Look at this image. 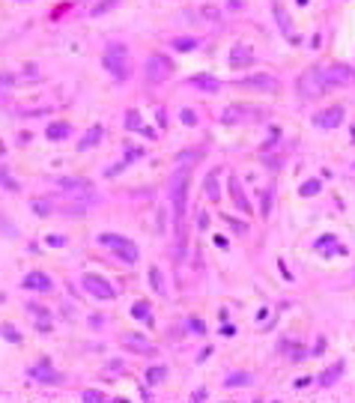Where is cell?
<instances>
[{"label": "cell", "instance_id": "obj_1", "mask_svg": "<svg viewBox=\"0 0 355 403\" xmlns=\"http://www.w3.org/2000/svg\"><path fill=\"white\" fill-rule=\"evenodd\" d=\"M102 63H105V69L117 78V81H126L129 75H132V63H129V48L123 45V42H111L108 48H105V57H102Z\"/></svg>", "mask_w": 355, "mask_h": 403}, {"label": "cell", "instance_id": "obj_2", "mask_svg": "<svg viewBox=\"0 0 355 403\" xmlns=\"http://www.w3.org/2000/svg\"><path fill=\"white\" fill-rule=\"evenodd\" d=\"M99 245H105V248H111L123 263H137V245L134 242H129L126 236H120V233H102L99 236Z\"/></svg>", "mask_w": 355, "mask_h": 403}, {"label": "cell", "instance_id": "obj_3", "mask_svg": "<svg viewBox=\"0 0 355 403\" xmlns=\"http://www.w3.org/2000/svg\"><path fill=\"white\" fill-rule=\"evenodd\" d=\"M57 188L63 191V194H69V197H75V200H81V203H96L99 200V191L87 182V179H72V177H60L57 179Z\"/></svg>", "mask_w": 355, "mask_h": 403}, {"label": "cell", "instance_id": "obj_4", "mask_svg": "<svg viewBox=\"0 0 355 403\" xmlns=\"http://www.w3.org/2000/svg\"><path fill=\"white\" fill-rule=\"evenodd\" d=\"M263 117H266V111H263V108L230 105V108L221 114V123H227V126H236V123H257V120H263Z\"/></svg>", "mask_w": 355, "mask_h": 403}, {"label": "cell", "instance_id": "obj_5", "mask_svg": "<svg viewBox=\"0 0 355 403\" xmlns=\"http://www.w3.org/2000/svg\"><path fill=\"white\" fill-rule=\"evenodd\" d=\"M173 75V63L164 57V54H152L146 60V78H149V84H161V81H167Z\"/></svg>", "mask_w": 355, "mask_h": 403}, {"label": "cell", "instance_id": "obj_6", "mask_svg": "<svg viewBox=\"0 0 355 403\" xmlns=\"http://www.w3.org/2000/svg\"><path fill=\"white\" fill-rule=\"evenodd\" d=\"M325 87H328V81H325L322 69H308V72L299 78V90H302L305 96H319Z\"/></svg>", "mask_w": 355, "mask_h": 403}, {"label": "cell", "instance_id": "obj_7", "mask_svg": "<svg viewBox=\"0 0 355 403\" xmlns=\"http://www.w3.org/2000/svg\"><path fill=\"white\" fill-rule=\"evenodd\" d=\"M173 206H176V215L185 212V194H188V168H179L173 177Z\"/></svg>", "mask_w": 355, "mask_h": 403}, {"label": "cell", "instance_id": "obj_8", "mask_svg": "<svg viewBox=\"0 0 355 403\" xmlns=\"http://www.w3.org/2000/svg\"><path fill=\"white\" fill-rule=\"evenodd\" d=\"M84 287H87V293H93V296L102 299V302L117 299V290H114L105 278H99V275H84Z\"/></svg>", "mask_w": 355, "mask_h": 403}, {"label": "cell", "instance_id": "obj_9", "mask_svg": "<svg viewBox=\"0 0 355 403\" xmlns=\"http://www.w3.org/2000/svg\"><path fill=\"white\" fill-rule=\"evenodd\" d=\"M239 87L272 93V90H278V78H275V75H248V78H242V81H239Z\"/></svg>", "mask_w": 355, "mask_h": 403}, {"label": "cell", "instance_id": "obj_10", "mask_svg": "<svg viewBox=\"0 0 355 403\" xmlns=\"http://www.w3.org/2000/svg\"><path fill=\"white\" fill-rule=\"evenodd\" d=\"M322 75L328 81V87H343V84H352V81H355V75H352L349 66H325Z\"/></svg>", "mask_w": 355, "mask_h": 403}, {"label": "cell", "instance_id": "obj_11", "mask_svg": "<svg viewBox=\"0 0 355 403\" xmlns=\"http://www.w3.org/2000/svg\"><path fill=\"white\" fill-rule=\"evenodd\" d=\"M272 12H275V21H278V27H281V33L287 36V42H293V45H299V33L293 30V21H290V12L278 3V0H275V3H272Z\"/></svg>", "mask_w": 355, "mask_h": 403}, {"label": "cell", "instance_id": "obj_12", "mask_svg": "<svg viewBox=\"0 0 355 403\" xmlns=\"http://www.w3.org/2000/svg\"><path fill=\"white\" fill-rule=\"evenodd\" d=\"M343 123V108L340 105H331V108H325V111H319L316 117H313V126L316 129H337Z\"/></svg>", "mask_w": 355, "mask_h": 403}, {"label": "cell", "instance_id": "obj_13", "mask_svg": "<svg viewBox=\"0 0 355 403\" xmlns=\"http://www.w3.org/2000/svg\"><path fill=\"white\" fill-rule=\"evenodd\" d=\"M123 344H126L132 353H137V356H149V353H155V347H152L143 335H137V332H126V335H123Z\"/></svg>", "mask_w": 355, "mask_h": 403}, {"label": "cell", "instance_id": "obj_14", "mask_svg": "<svg viewBox=\"0 0 355 403\" xmlns=\"http://www.w3.org/2000/svg\"><path fill=\"white\" fill-rule=\"evenodd\" d=\"M24 287H27V290H36V293H51V290H54V281H51L45 272H30V275L24 278Z\"/></svg>", "mask_w": 355, "mask_h": 403}, {"label": "cell", "instance_id": "obj_15", "mask_svg": "<svg viewBox=\"0 0 355 403\" xmlns=\"http://www.w3.org/2000/svg\"><path fill=\"white\" fill-rule=\"evenodd\" d=\"M30 376H33V379H39V382H51V385L63 379V376L51 367V361H48V358H45V361H39L36 367H30Z\"/></svg>", "mask_w": 355, "mask_h": 403}, {"label": "cell", "instance_id": "obj_16", "mask_svg": "<svg viewBox=\"0 0 355 403\" xmlns=\"http://www.w3.org/2000/svg\"><path fill=\"white\" fill-rule=\"evenodd\" d=\"M251 60H254V54H251V48H248V45L236 42V45L230 48V66H233V69H245Z\"/></svg>", "mask_w": 355, "mask_h": 403}, {"label": "cell", "instance_id": "obj_17", "mask_svg": "<svg viewBox=\"0 0 355 403\" xmlns=\"http://www.w3.org/2000/svg\"><path fill=\"white\" fill-rule=\"evenodd\" d=\"M316 251H322L325 257H334V254H346V248H340V245H337V239H334L331 233H325L322 239H316Z\"/></svg>", "mask_w": 355, "mask_h": 403}, {"label": "cell", "instance_id": "obj_18", "mask_svg": "<svg viewBox=\"0 0 355 403\" xmlns=\"http://www.w3.org/2000/svg\"><path fill=\"white\" fill-rule=\"evenodd\" d=\"M230 194H233V203H236V209H239V212H251L248 197H245V191H242V182H239L236 177H230Z\"/></svg>", "mask_w": 355, "mask_h": 403}, {"label": "cell", "instance_id": "obj_19", "mask_svg": "<svg viewBox=\"0 0 355 403\" xmlns=\"http://www.w3.org/2000/svg\"><path fill=\"white\" fill-rule=\"evenodd\" d=\"M191 87L206 90V93H215V90H221V81L212 78V75H194V78H191Z\"/></svg>", "mask_w": 355, "mask_h": 403}, {"label": "cell", "instance_id": "obj_20", "mask_svg": "<svg viewBox=\"0 0 355 403\" xmlns=\"http://www.w3.org/2000/svg\"><path fill=\"white\" fill-rule=\"evenodd\" d=\"M340 373H343V361H334V364H331V367H328V370H325V373H322L316 382H319L322 388H328V385H334V382L340 379Z\"/></svg>", "mask_w": 355, "mask_h": 403}, {"label": "cell", "instance_id": "obj_21", "mask_svg": "<svg viewBox=\"0 0 355 403\" xmlns=\"http://www.w3.org/2000/svg\"><path fill=\"white\" fill-rule=\"evenodd\" d=\"M102 134H105V132H102V126H93L90 132H87V137L78 143V152H84V149H93V146L102 140Z\"/></svg>", "mask_w": 355, "mask_h": 403}, {"label": "cell", "instance_id": "obj_22", "mask_svg": "<svg viewBox=\"0 0 355 403\" xmlns=\"http://www.w3.org/2000/svg\"><path fill=\"white\" fill-rule=\"evenodd\" d=\"M242 385H251V373H245V370H233L224 379V388H242Z\"/></svg>", "mask_w": 355, "mask_h": 403}, {"label": "cell", "instance_id": "obj_23", "mask_svg": "<svg viewBox=\"0 0 355 403\" xmlns=\"http://www.w3.org/2000/svg\"><path fill=\"white\" fill-rule=\"evenodd\" d=\"M69 132H72L69 123H51V126H48V140H66Z\"/></svg>", "mask_w": 355, "mask_h": 403}, {"label": "cell", "instance_id": "obj_24", "mask_svg": "<svg viewBox=\"0 0 355 403\" xmlns=\"http://www.w3.org/2000/svg\"><path fill=\"white\" fill-rule=\"evenodd\" d=\"M203 188H206V197H209V200H218V197H221V188H218V171H209V174H206V185H203Z\"/></svg>", "mask_w": 355, "mask_h": 403}, {"label": "cell", "instance_id": "obj_25", "mask_svg": "<svg viewBox=\"0 0 355 403\" xmlns=\"http://www.w3.org/2000/svg\"><path fill=\"white\" fill-rule=\"evenodd\" d=\"M27 313H36V316H39V329H42V332H48V329H51V313H48L45 308H39V305H33V302H30V305H27Z\"/></svg>", "mask_w": 355, "mask_h": 403}, {"label": "cell", "instance_id": "obj_26", "mask_svg": "<svg viewBox=\"0 0 355 403\" xmlns=\"http://www.w3.org/2000/svg\"><path fill=\"white\" fill-rule=\"evenodd\" d=\"M197 45H200V42H197V39H188V36H185V39H170V48H173V51H194Z\"/></svg>", "mask_w": 355, "mask_h": 403}, {"label": "cell", "instance_id": "obj_27", "mask_svg": "<svg viewBox=\"0 0 355 403\" xmlns=\"http://www.w3.org/2000/svg\"><path fill=\"white\" fill-rule=\"evenodd\" d=\"M319 188H322L319 179H308L305 185H299V194H302V197H313V194H319Z\"/></svg>", "mask_w": 355, "mask_h": 403}, {"label": "cell", "instance_id": "obj_28", "mask_svg": "<svg viewBox=\"0 0 355 403\" xmlns=\"http://www.w3.org/2000/svg\"><path fill=\"white\" fill-rule=\"evenodd\" d=\"M126 129H129V132H140V129H143L140 111H129V114H126Z\"/></svg>", "mask_w": 355, "mask_h": 403}, {"label": "cell", "instance_id": "obj_29", "mask_svg": "<svg viewBox=\"0 0 355 403\" xmlns=\"http://www.w3.org/2000/svg\"><path fill=\"white\" fill-rule=\"evenodd\" d=\"M33 212L36 215H54L57 206H51V200H33Z\"/></svg>", "mask_w": 355, "mask_h": 403}, {"label": "cell", "instance_id": "obj_30", "mask_svg": "<svg viewBox=\"0 0 355 403\" xmlns=\"http://www.w3.org/2000/svg\"><path fill=\"white\" fill-rule=\"evenodd\" d=\"M149 287H152V290H155V293H158V296H161V293H164V284H161V272H158V269H155V266H152V269H149Z\"/></svg>", "mask_w": 355, "mask_h": 403}, {"label": "cell", "instance_id": "obj_31", "mask_svg": "<svg viewBox=\"0 0 355 403\" xmlns=\"http://www.w3.org/2000/svg\"><path fill=\"white\" fill-rule=\"evenodd\" d=\"M164 373H167V367H161V364H158V367H149V370H146V382L155 385V382L164 379Z\"/></svg>", "mask_w": 355, "mask_h": 403}, {"label": "cell", "instance_id": "obj_32", "mask_svg": "<svg viewBox=\"0 0 355 403\" xmlns=\"http://www.w3.org/2000/svg\"><path fill=\"white\" fill-rule=\"evenodd\" d=\"M197 155H200L197 149H185V152H179V168H191Z\"/></svg>", "mask_w": 355, "mask_h": 403}, {"label": "cell", "instance_id": "obj_33", "mask_svg": "<svg viewBox=\"0 0 355 403\" xmlns=\"http://www.w3.org/2000/svg\"><path fill=\"white\" fill-rule=\"evenodd\" d=\"M81 400H87V403H102L105 394H102V391H93V388H87V391H81Z\"/></svg>", "mask_w": 355, "mask_h": 403}, {"label": "cell", "instance_id": "obj_34", "mask_svg": "<svg viewBox=\"0 0 355 403\" xmlns=\"http://www.w3.org/2000/svg\"><path fill=\"white\" fill-rule=\"evenodd\" d=\"M272 197H275V191H272V188H266V191H263V203H266V206H263V215H266V218H269V212H272Z\"/></svg>", "mask_w": 355, "mask_h": 403}, {"label": "cell", "instance_id": "obj_35", "mask_svg": "<svg viewBox=\"0 0 355 403\" xmlns=\"http://www.w3.org/2000/svg\"><path fill=\"white\" fill-rule=\"evenodd\" d=\"M3 338H6V341H12V344H21V335L9 326V322H3Z\"/></svg>", "mask_w": 355, "mask_h": 403}, {"label": "cell", "instance_id": "obj_36", "mask_svg": "<svg viewBox=\"0 0 355 403\" xmlns=\"http://www.w3.org/2000/svg\"><path fill=\"white\" fill-rule=\"evenodd\" d=\"M132 313H134L137 319H143V316H149V305H146V302H137V305L132 308Z\"/></svg>", "mask_w": 355, "mask_h": 403}, {"label": "cell", "instance_id": "obj_37", "mask_svg": "<svg viewBox=\"0 0 355 403\" xmlns=\"http://www.w3.org/2000/svg\"><path fill=\"white\" fill-rule=\"evenodd\" d=\"M188 332H194V335H203V332H206L203 319H197V316H194V319H188Z\"/></svg>", "mask_w": 355, "mask_h": 403}, {"label": "cell", "instance_id": "obj_38", "mask_svg": "<svg viewBox=\"0 0 355 403\" xmlns=\"http://www.w3.org/2000/svg\"><path fill=\"white\" fill-rule=\"evenodd\" d=\"M179 117H182V123H185V126H197V114H194L191 108H185Z\"/></svg>", "mask_w": 355, "mask_h": 403}, {"label": "cell", "instance_id": "obj_39", "mask_svg": "<svg viewBox=\"0 0 355 403\" xmlns=\"http://www.w3.org/2000/svg\"><path fill=\"white\" fill-rule=\"evenodd\" d=\"M224 221H227L236 233H245V230H248V224H242V221H236V218H230V215H224Z\"/></svg>", "mask_w": 355, "mask_h": 403}, {"label": "cell", "instance_id": "obj_40", "mask_svg": "<svg viewBox=\"0 0 355 403\" xmlns=\"http://www.w3.org/2000/svg\"><path fill=\"white\" fill-rule=\"evenodd\" d=\"M137 155H143V149H134V146H132V149H126V161H123V165H132Z\"/></svg>", "mask_w": 355, "mask_h": 403}, {"label": "cell", "instance_id": "obj_41", "mask_svg": "<svg viewBox=\"0 0 355 403\" xmlns=\"http://www.w3.org/2000/svg\"><path fill=\"white\" fill-rule=\"evenodd\" d=\"M48 245L60 248V245H66V239H63V236H48Z\"/></svg>", "mask_w": 355, "mask_h": 403}, {"label": "cell", "instance_id": "obj_42", "mask_svg": "<svg viewBox=\"0 0 355 403\" xmlns=\"http://www.w3.org/2000/svg\"><path fill=\"white\" fill-rule=\"evenodd\" d=\"M3 188H6V191H15V182H12V177H9L6 171H3Z\"/></svg>", "mask_w": 355, "mask_h": 403}, {"label": "cell", "instance_id": "obj_43", "mask_svg": "<svg viewBox=\"0 0 355 403\" xmlns=\"http://www.w3.org/2000/svg\"><path fill=\"white\" fill-rule=\"evenodd\" d=\"M111 6H114V0H108V3H99V6L93 9V15H102V12H105V9H111Z\"/></svg>", "mask_w": 355, "mask_h": 403}, {"label": "cell", "instance_id": "obj_44", "mask_svg": "<svg viewBox=\"0 0 355 403\" xmlns=\"http://www.w3.org/2000/svg\"><path fill=\"white\" fill-rule=\"evenodd\" d=\"M90 322H93V329H102V322H105V319H102V313H93V316H90Z\"/></svg>", "mask_w": 355, "mask_h": 403}, {"label": "cell", "instance_id": "obj_45", "mask_svg": "<svg viewBox=\"0 0 355 403\" xmlns=\"http://www.w3.org/2000/svg\"><path fill=\"white\" fill-rule=\"evenodd\" d=\"M191 400H197V403H200V400H206V388H197V391L191 394Z\"/></svg>", "mask_w": 355, "mask_h": 403}, {"label": "cell", "instance_id": "obj_46", "mask_svg": "<svg viewBox=\"0 0 355 403\" xmlns=\"http://www.w3.org/2000/svg\"><path fill=\"white\" fill-rule=\"evenodd\" d=\"M140 134H143V137H152V140H155V129H146V126H143V129H140Z\"/></svg>", "mask_w": 355, "mask_h": 403}, {"label": "cell", "instance_id": "obj_47", "mask_svg": "<svg viewBox=\"0 0 355 403\" xmlns=\"http://www.w3.org/2000/svg\"><path fill=\"white\" fill-rule=\"evenodd\" d=\"M197 224H200V227H206V224H209V215H206V212H200V215H197Z\"/></svg>", "mask_w": 355, "mask_h": 403}, {"label": "cell", "instance_id": "obj_48", "mask_svg": "<svg viewBox=\"0 0 355 403\" xmlns=\"http://www.w3.org/2000/svg\"><path fill=\"white\" fill-rule=\"evenodd\" d=\"M3 236H15V230H12V224H9V221H3Z\"/></svg>", "mask_w": 355, "mask_h": 403}]
</instances>
